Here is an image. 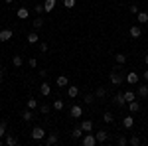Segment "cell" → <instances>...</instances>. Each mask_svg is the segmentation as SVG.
Instances as JSON below:
<instances>
[{
	"label": "cell",
	"mask_w": 148,
	"mask_h": 146,
	"mask_svg": "<svg viewBox=\"0 0 148 146\" xmlns=\"http://www.w3.org/2000/svg\"><path fill=\"white\" fill-rule=\"evenodd\" d=\"M81 144L83 146H95L97 144V138L91 132H85V136H81Z\"/></svg>",
	"instance_id": "obj_1"
},
{
	"label": "cell",
	"mask_w": 148,
	"mask_h": 146,
	"mask_svg": "<svg viewBox=\"0 0 148 146\" xmlns=\"http://www.w3.org/2000/svg\"><path fill=\"white\" fill-rule=\"evenodd\" d=\"M109 79H111V83H113V85H116V87H119V85L123 83V75H121V73L116 71V67H114V71H111Z\"/></svg>",
	"instance_id": "obj_2"
},
{
	"label": "cell",
	"mask_w": 148,
	"mask_h": 146,
	"mask_svg": "<svg viewBox=\"0 0 148 146\" xmlns=\"http://www.w3.org/2000/svg\"><path fill=\"white\" fill-rule=\"evenodd\" d=\"M32 138H34V140H42V138H46V130H44L42 126H36L34 130H32Z\"/></svg>",
	"instance_id": "obj_3"
},
{
	"label": "cell",
	"mask_w": 148,
	"mask_h": 146,
	"mask_svg": "<svg viewBox=\"0 0 148 146\" xmlns=\"http://www.w3.org/2000/svg\"><path fill=\"white\" fill-rule=\"evenodd\" d=\"M69 114H71V119H81V117H83V109H81L79 105H73L71 111H69Z\"/></svg>",
	"instance_id": "obj_4"
},
{
	"label": "cell",
	"mask_w": 148,
	"mask_h": 146,
	"mask_svg": "<svg viewBox=\"0 0 148 146\" xmlns=\"http://www.w3.org/2000/svg\"><path fill=\"white\" fill-rule=\"evenodd\" d=\"M12 36H14V32H12V30H2V32H0V44H4V42H10Z\"/></svg>",
	"instance_id": "obj_5"
},
{
	"label": "cell",
	"mask_w": 148,
	"mask_h": 146,
	"mask_svg": "<svg viewBox=\"0 0 148 146\" xmlns=\"http://www.w3.org/2000/svg\"><path fill=\"white\" fill-rule=\"evenodd\" d=\"M114 105H119V107H125L126 105V99H125V93H123V91H119V93L114 95Z\"/></svg>",
	"instance_id": "obj_6"
},
{
	"label": "cell",
	"mask_w": 148,
	"mask_h": 146,
	"mask_svg": "<svg viewBox=\"0 0 148 146\" xmlns=\"http://www.w3.org/2000/svg\"><path fill=\"white\" fill-rule=\"evenodd\" d=\"M95 138H97V142H107L109 140V132L107 130H99V132H95Z\"/></svg>",
	"instance_id": "obj_7"
},
{
	"label": "cell",
	"mask_w": 148,
	"mask_h": 146,
	"mask_svg": "<svg viewBox=\"0 0 148 146\" xmlns=\"http://www.w3.org/2000/svg\"><path fill=\"white\" fill-rule=\"evenodd\" d=\"M126 107H128V111L132 112V114L140 111V103H138L136 99H134V101H130V103H126Z\"/></svg>",
	"instance_id": "obj_8"
},
{
	"label": "cell",
	"mask_w": 148,
	"mask_h": 146,
	"mask_svg": "<svg viewBox=\"0 0 148 146\" xmlns=\"http://www.w3.org/2000/svg\"><path fill=\"white\" fill-rule=\"evenodd\" d=\"M40 93H42V95H44V97H47V95H49V93H51V85H49V83H47V81H44V83H42V85H40Z\"/></svg>",
	"instance_id": "obj_9"
},
{
	"label": "cell",
	"mask_w": 148,
	"mask_h": 146,
	"mask_svg": "<svg viewBox=\"0 0 148 146\" xmlns=\"http://www.w3.org/2000/svg\"><path fill=\"white\" fill-rule=\"evenodd\" d=\"M136 95L140 97V99H146V97H148V83H146V85H138Z\"/></svg>",
	"instance_id": "obj_10"
},
{
	"label": "cell",
	"mask_w": 148,
	"mask_h": 146,
	"mask_svg": "<svg viewBox=\"0 0 148 146\" xmlns=\"http://www.w3.org/2000/svg\"><path fill=\"white\" fill-rule=\"evenodd\" d=\"M138 79H140V77H138V73H136V71H130V73L126 75V81H128L130 85H136V83H138Z\"/></svg>",
	"instance_id": "obj_11"
},
{
	"label": "cell",
	"mask_w": 148,
	"mask_h": 146,
	"mask_svg": "<svg viewBox=\"0 0 148 146\" xmlns=\"http://www.w3.org/2000/svg\"><path fill=\"white\" fill-rule=\"evenodd\" d=\"M77 95H79V89H77L75 85H67V97L69 99H75Z\"/></svg>",
	"instance_id": "obj_12"
},
{
	"label": "cell",
	"mask_w": 148,
	"mask_h": 146,
	"mask_svg": "<svg viewBox=\"0 0 148 146\" xmlns=\"http://www.w3.org/2000/svg\"><path fill=\"white\" fill-rule=\"evenodd\" d=\"M123 126H125V128H132V126H134V117H132V112H130V117H125V119H123Z\"/></svg>",
	"instance_id": "obj_13"
},
{
	"label": "cell",
	"mask_w": 148,
	"mask_h": 146,
	"mask_svg": "<svg viewBox=\"0 0 148 146\" xmlns=\"http://www.w3.org/2000/svg\"><path fill=\"white\" fill-rule=\"evenodd\" d=\"M56 85H57V87H67V85H69V79L65 77V75H59V77L56 79Z\"/></svg>",
	"instance_id": "obj_14"
},
{
	"label": "cell",
	"mask_w": 148,
	"mask_h": 146,
	"mask_svg": "<svg viewBox=\"0 0 148 146\" xmlns=\"http://www.w3.org/2000/svg\"><path fill=\"white\" fill-rule=\"evenodd\" d=\"M128 34H130V38H134V40H136V38L142 36V30H140L138 26H130V32H128Z\"/></svg>",
	"instance_id": "obj_15"
},
{
	"label": "cell",
	"mask_w": 148,
	"mask_h": 146,
	"mask_svg": "<svg viewBox=\"0 0 148 146\" xmlns=\"http://www.w3.org/2000/svg\"><path fill=\"white\" fill-rule=\"evenodd\" d=\"M56 4H57V0H44V8H46V12H53Z\"/></svg>",
	"instance_id": "obj_16"
},
{
	"label": "cell",
	"mask_w": 148,
	"mask_h": 146,
	"mask_svg": "<svg viewBox=\"0 0 148 146\" xmlns=\"http://www.w3.org/2000/svg\"><path fill=\"white\" fill-rule=\"evenodd\" d=\"M16 16H18V18H20V20H26V18H28V16H30V10H28V8H18V12H16Z\"/></svg>",
	"instance_id": "obj_17"
},
{
	"label": "cell",
	"mask_w": 148,
	"mask_h": 146,
	"mask_svg": "<svg viewBox=\"0 0 148 146\" xmlns=\"http://www.w3.org/2000/svg\"><path fill=\"white\" fill-rule=\"evenodd\" d=\"M4 144H6V146H16V144H18V138H16L14 134H6V140H4Z\"/></svg>",
	"instance_id": "obj_18"
},
{
	"label": "cell",
	"mask_w": 148,
	"mask_h": 146,
	"mask_svg": "<svg viewBox=\"0 0 148 146\" xmlns=\"http://www.w3.org/2000/svg\"><path fill=\"white\" fill-rule=\"evenodd\" d=\"M57 142H59V138H57V134H56V132H53V134H47V136H46V144H47V146L57 144Z\"/></svg>",
	"instance_id": "obj_19"
},
{
	"label": "cell",
	"mask_w": 148,
	"mask_h": 146,
	"mask_svg": "<svg viewBox=\"0 0 148 146\" xmlns=\"http://www.w3.org/2000/svg\"><path fill=\"white\" fill-rule=\"evenodd\" d=\"M79 126L83 128V132H91L93 130V121H83Z\"/></svg>",
	"instance_id": "obj_20"
},
{
	"label": "cell",
	"mask_w": 148,
	"mask_h": 146,
	"mask_svg": "<svg viewBox=\"0 0 148 146\" xmlns=\"http://www.w3.org/2000/svg\"><path fill=\"white\" fill-rule=\"evenodd\" d=\"M83 134H85V132H83V128H81V126H75V128L71 130V136H73L75 140H79V138H81Z\"/></svg>",
	"instance_id": "obj_21"
},
{
	"label": "cell",
	"mask_w": 148,
	"mask_h": 146,
	"mask_svg": "<svg viewBox=\"0 0 148 146\" xmlns=\"http://www.w3.org/2000/svg\"><path fill=\"white\" fill-rule=\"evenodd\" d=\"M136 20H138L140 24H148V12H142V10H140V12L136 14Z\"/></svg>",
	"instance_id": "obj_22"
},
{
	"label": "cell",
	"mask_w": 148,
	"mask_h": 146,
	"mask_svg": "<svg viewBox=\"0 0 148 146\" xmlns=\"http://www.w3.org/2000/svg\"><path fill=\"white\" fill-rule=\"evenodd\" d=\"M114 61H116L119 65H125L126 63V56L125 53H114Z\"/></svg>",
	"instance_id": "obj_23"
},
{
	"label": "cell",
	"mask_w": 148,
	"mask_h": 146,
	"mask_svg": "<svg viewBox=\"0 0 148 146\" xmlns=\"http://www.w3.org/2000/svg\"><path fill=\"white\" fill-rule=\"evenodd\" d=\"M26 38H28V44H38V40H40L38 38V32H30Z\"/></svg>",
	"instance_id": "obj_24"
},
{
	"label": "cell",
	"mask_w": 148,
	"mask_h": 146,
	"mask_svg": "<svg viewBox=\"0 0 148 146\" xmlns=\"http://www.w3.org/2000/svg\"><path fill=\"white\" fill-rule=\"evenodd\" d=\"M123 93H125L126 103H130V101H134V99H136V93H134V91H123Z\"/></svg>",
	"instance_id": "obj_25"
},
{
	"label": "cell",
	"mask_w": 148,
	"mask_h": 146,
	"mask_svg": "<svg viewBox=\"0 0 148 146\" xmlns=\"http://www.w3.org/2000/svg\"><path fill=\"white\" fill-rule=\"evenodd\" d=\"M44 22H46L44 18H36L34 22H32V28H34V30H40V28L44 26Z\"/></svg>",
	"instance_id": "obj_26"
},
{
	"label": "cell",
	"mask_w": 148,
	"mask_h": 146,
	"mask_svg": "<svg viewBox=\"0 0 148 146\" xmlns=\"http://www.w3.org/2000/svg\"><path fill=\"white\" fill-rule=\"evenodd\" d=\"M26 105H28V109H32V111H36V109H38V101H36L34 97H30V99L26 101Z\"/></svg>",
	"instance_id": "obj_27"
},
{
	"label": "cell",
	"mask_w": 148,
	"mask_h": 146,
	"mask_svg": "<svg viewBox=\"0 0 148 146\" xmlns=\"http://www.w3.org/2000/svg\"><path fill=\"white\" fill-rule=\"evenodd\" d=\"M103 121H105V123L107 124H111V123H114V117H113V112H105V114H103Z\"/></svg>",
	"instance_id": "obj_28"
},
{
	"label": "cell",
	"mask_w": 148,
	"mask_h": 146,
	"mask_svg": "<svg viewBox=\"0 0 148 146\" xmlns=\"http://www.w3.org/2000/svg\"><path fill=\"white\" fill-rule=\"evenodd\" d=\"M22 119H24V121H28V123H30V121L34 119V112H32V109H28V111H24V112H22Z\"/></svg>",
	"instance_id": "obj_29"
},
{
	"label": "cell",
	"mask_w": 148,
	"mask_h": 146,
	"mask_svg": "<svg viewBox=\"0 0 148 146\" xmlns=\"http://www.w3.org/2000/svg\"><path fill=\"white\" fill-rule=\"evenodd\" d=\"M12 63H14V67H22V56H14Z\"/></svg>",
	"instance_id": "obj_30"
},
{
	"label": "cell",
	"mask_w": 148,
	"mask_h": 146,
	"mask_svg": "<svg viewBox=\"0 0 148 146\" xmlns=\"http://www.w3.org/2000/svg\"><path fill=\"white\" fill-rule=\"evenodd\" d=\"M105 95H107V91H105V87H99V89L95 91V97H99V99H105Z\"/></svg>",
	"instance_id": "obj_31"
},
{
	"label": "cell",
	"mask_w": 148,
	"mask_h": 146,
	"mask_svg": "<svg viewBox=\"0 0 148 146\" xmlns=\"http://www.w3.org/2000/svg\"><path fill=\"white\" fill-rule=\"evenodd\" d=\"M49 111H51V107H49L47 103H44V105H40V112H42V114H47Z\"/></svg>",
	"instance_id": "obj_32"
},
{
	"label": "cell",
	"mask_w": 148,
	"mask_h": 146,
	"mask_svg": "<svg viewBox=\"0 0 148 146\" xmlns=\"http://www.w3.org/2000/svg\"><path fill=\"white\" fill-rule=\"evenodd\" d=\"M8 132H6V121H0V138L2 136H6Z\"/></svg>",
	"instance_id": "obj_33"
},
{
	"label": "cell",
	"mask_w": 148,
	"mask_h": 146,
	"mask_svg": "<svg viewBox=\"0 0 148 146\" xmlns=\"http://www.w3.org/2000/svg\"><path fill=\"white\" fill-rule=\"evenodd\" d=\"M53 109H56V111H63V101L56 99V101H53Z\"/></svg>",
	"instance_id": "obj_34"
},
{
	"label": "cell",
	"mask_w": 148,
	"mask_h": 146,
	"mask_svg": "<svg viewBox=\"0 0 148 146\" xmlns=\"http://www.w3.org/2000/svg\"><path fill=\"white\" fill-rule=\"evenodd\" d=\"M63 6H65L67 10H71V8L75 6V0H63Z\"/></svg>",
	"instance_id": "obj_35"
},
{
	"label": "cell",
	"mask_w": 148,
	"mask_h": 146,
	"mask_svg": "<svg viewBox=\"0 0 148 146\" xmlns=\"http://www.w3.org/2000/svg\"><path fill=\"white\" fill-rule=\"evenodd\" d=\"M116 144H119V146H125V144H128V140H126L125 136H119V138H116Z\"/></svg>",
	"instance_id": "obj_36"
},
{
	"label": "cell",
	"mask_w": 148,
	"mask_h": 146,
	"mask_svg": "<svg viewBox=\"0 0 148 146\" xmlns=\"http://www.w3.org/2000/svg\"><path fill=\"white\" fill-rule=\"evenodd\" d=\"M34 10H36V14H44L46 8H44V4H38V6H34Z\"/></svg>",
	"instance_id": "obj_37"
},
{
	"label": "cell",
	"mask_w": 148,
	"mask_h": 146,
	"mask_svg": "<svg viewBox=\"0 0 148 146\" xmlns=\"http://www.w3.org/2000/svg\"><path fill=\"white\" fill-rule=\"evenodd\" d=\"M128 144H132V146H138V144H140V138H138V136H132V138L128 140Z\"/></svg>",
	"instance_id": "obj_38"
},
{
	"label": "cell",
	"mask_w": 148,
	"mask_h": 146,
	"mask_svg": "<svg viewBox=\"0 0 148 146\" xmlns=\"http://www.w3.org/2000/svg\"><path fill=\"white\" fill-rule=\"evenodd\" d=\"M85 103H87V105L95 103V95H85Z\"/></svg>",
	"instance_id": "obj_39"
},
{
	"label": "cell",
	"mask_w": 148,
	"mask_h": 146,
	"mask_svg": "<svg viewBox=\"0 0 148 146\" xmlns=\"http://www.w3.org/2000/svg\"><path fill=\"white\" fill-rule=\"evenodd\" d=\"M128 12H130V14H138V6H134V4H132V6H128Z\"/></svg>",
	"instance_id": "obj_40"
},
{
	"label": "cell",
	"mask_w": 148,
	"mask_h": 146,
	"mask_svg": "<svg viewBox=\"0 0 148 146\" xmlns=\"http://www.w3.org/2000/svg\"><path fill=\"white\" fill-rule=\"evenodd\" d=\"M28 65H30V67H38V59H36V57H32V59L28 61Z\"/></svg>",
	"instance_id": "obj_41"
},
{
	"label": "cell",
	"mask_w": 148,
	"mask_h": 146,
	"mask_svg": "<svg viewBox=\"0 0 148 146\" xmlns=\"http://www.w3.org/2000/svg\"><path fill=\"white\" fill-rule=\"evenodd\" d=\"M38 73H40V77H42V79H46V77H47V71H46V69H40Z\"/></svg>",
	"instance_id": "obj_42"
},
{
	"label": "cell",
	"mask_w": 148,
	"mask_h": 146,
	"mask_svg": "<svg viewBox=\"0 0 148 146\" xmlns=\"http://www.w3.org/2000/svg\"><path fill=\"white\" fill-rule=\"evenodd\" d=\"M40 51L46 53V51H47V44H40Z\"/></svg>",
	"instance_id": "obj_43"
},
{
	"label": "cell",
	"mask_w": 148,
	"mask_h": 146,
	"mask_svg": "<svg viewBox=\"0 0 148 146\" xmlns=\"http://www.w3.org/2000/svg\"><path fill=\"white\" fill-rule=\"evenodd\" d=\"M142 77H144V81H146V83H148V69H146V71H144V73H142Z\"/></svg>",
	"instance_id": "obj_44"
},
{
	"label": "cell",
	"mask_w": 148,
	"mask_h": 146,
	"mask_svg": "<svg viewBox=\"0 0 148 146\" xmlns=\"http://www.w3.org/2000/svg\"><path fill=\"white\" fill-rule=\"evenodd\" d=\"M144 63H146V65H148V53H146V56H144Z\"/></svg>",
	"instance_id": "obj_45"
},
{
	"label": "cell",
	"mask_w": 148,
	"mask_h": 146,
	"mask_svg": "<svg viewBox=\"0 0 148 146\" xmlns=\"http://www.w3.org/2000/svg\"><path fill=\"white\" fill-rule=\"evenodd\" d=\"M4 2H6V4H12V2H14V0H4Z\"/></svg>",
	"instance_id": "obj_46"
},
{
	"label": "cell",
	"mask_w": 148,
	"mask_h": 146,
	"mask_svg": "<svg viewBox=\"0 0 148 146\" xmlns=\"http://www.w3.org/2000/svg\"><path fill=\"white\" fill-rule=\"evenodd\" d=\"M0 79H2V67H0Z\"/></svg>",
	"instance_id": "obj_47"
},
{
	"label": "cell",
	"mask_w": 148,
	"mask_h": 146,
	"mask_svg": "<svg viewBox=\"0 0 148 146\" xmlns=\"http://www.w3.org/2000/svg\"><path fill=\"white\" fill-rule=\"evenodd\" d=\"M2 144H4V142H2V138H0V146H2Z\"/></svg>",
	"instance_id": "obj_48"
}]
</instances>
